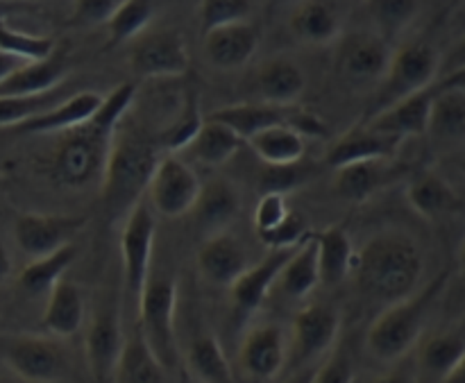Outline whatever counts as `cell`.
Segmentation results:
<instances>
[{
    "mask_svg": "<svg viewBox=\"0 0 465 383\" xmlns=\"http://www.w3.org/2000/svg\"><path fill=\"white\" fill-rule=\"evenodd\" d=\"M136 98L134 82L118 84L109 95H104L103 107L91 121L64 132L54 145L50 162L45 163L48 180L66 191H84L103 186L107 171L109 152H112L114 132L118 123L130 113Z\"/></svg>",
    "mask_w": 465,
    "mask_h": 383,
    "instance_id": "1",
    "label": "cell"
},
{
    "mask_svg": "<svg viewBox=\"0 0 465 383\" xmlns=\"http://www.w3.org/2000/svg\"><path fill=\"white\" fill-rule=\"evenodd\" d=\"M425 257L413 236L381 231L354 257L357 286L368 300L393 307L420 289Z\"/></svg>",
    "mask_w": 465,
    "mask_h": 383,
    "instance_id": "2",
    "label": "cell"
},
{
    "mask_svg": "<svg viewBox=\"0 0 465 383\" xmlns=\"http://www.w3.org/2000/svg\"><path fill=\"white\" fill-rule=\"evenodd\" d=\"M162 157L163 150L159 145V136L153 139L145 127L132 121L127 113L114 132L112 152L100 186L109 216H121L123 211L127 216V211L143 198L141 193L148 189L154 166Z\"/></svg>",
    "mask_w": 465,
    "mask_h": 383,
    "instance_id": "3",
    "label": "cell"
},
{
    "mask_svg": "<svg viewBox=\"0 0 465 383\" xmlns=\"http://www.w3.org/2000/svg\"><path fill=\"white\" fill-rule=\"evenodd\" d=\"M450 272H440L430 284L418 289L411 298L386 307L381 316L372 322L366 334V348L377 361L400 363L409 357L425 331L427 318L434 309L436 300L448 286Z\"/></svg>",
    "mask_w": 465,
    "mask_h": 383,
    "instance_id": "4",
    "label": "cell"
},
{
    "mask_svg": "<svg viewBox=\"0 0 465 383\" xmlns=\"http://www.w3.org/2000/svg\"><path fill=\"white\" fill-rule=\"evenodd\" d=\"M440 73V57L430 44H407L395 50L384 80L375 91V98L368 104L366 121L386 112L400 100H407L420 91L431 89Z\"/></svg>",
    "mask_w": 465,
    "mask_h": 383,
    "instance_id": "5",
    "label": "cell"
},
{
    "mask_svg": "<svg viewBox=\"0 0 465 383\" xmlns=\"http://www.w3.org/2000/svg\"><path fill=\"white\" fill-rule=\"evenodd\" d=\"M175 311H177V284L171 277H150L139 309H136V329L143 336L148 348L163 366V370H173L180 358L175 334Z\"/></svg>",
    "mask_w": 465,
    "mask_h": 383,
    "instance_id": "6",
    "label": "cell"
},
{
    "mask_svg": "<svg viewBox=\"0 0 465 383\" xmlns=\"http://www.w3.org/2000/svg\"><path fill=\"white\" fill-rule=\"evenodd\" d=\"M154 234L157 222L148 200L141 198L127 211L125 225L121 231V259L123 284H125V309L136 318L141 295L150 281V263H153Z\"/></svg>",
    "mask_w": 465,
    "mask_h": 383,
    "instance_id": "7",
    "label": "cell"
},
{
    "mask_svg": "<svg viewBox=\"0 0 465 383\" xmlns=\"http://www.w3.org/2000/svg\"><path fill=\"white\" fill-rule=\"evenodd\" d=\"M3 361L16 379L25 383H59L68 375V357L62 340L45 334H25L9 339Z\"/></svg>",
    "mask_w": 465,
    "mask_h": 383,
    "instance_id": "8",
    "label": "cell"
},
{
    "mask_svg": "<svg viewBox=\"0 0 465 383\" xmlns=\"http://www.w3.org/2000/svg\"><path fill=\"white\" fill-rule=\"evenodd\" d=\"M209 118L223 123V125L230 127L232 132H236V136H239L241 141L252 139L259 132L277 125L293 127V130H298L304 139H307V136H321L322 132H325V123L318 121L316 113L302 112V109L295 107H277V104L268 103L232 104V107L216 109Z\"/></svg>",
    "mask_w": 465,
    "mask_h": 383,
    "instance_id": "9",
    "label": "cell"
},
{
    "mask_svg": "<svg viewBox=\"0 0 465 383\" xmlns=\"http://www.w3.org/2000/svg\"><path fill=\"white\" fill-rule=\"evenodd\" d=\"M341 318L339 313L325 304H312L298 311L291 325V340H289V361L286 370L291 375L302 368L318 366L322 357L336 348L339 339Z\"/></svg>",
    "mask_w": 465,
    "mask_h": 383,
    "instance_id": "10",
    "label": "cell"
},
{
    "mask_svg": "<svg viewBox=\"0 0 465 383\" xmlns=\"http://www.w3.org/2000/svg\"><path fill=\"white\" fill-rule=\"evenodd\" d=\"M148 204L162 218H182L195 209L203 182L177 154H163L148 182Z\"/></svg>",
    "mask_w": 465,
    "mask_h": 383,
    "instance_id": "11",
    "label": "cell"
},
{
    "mask_svg": "<svg viewBox=\"0 0 465 383\" xmlns=\"http://www.w3.org/2000/svg\"><path fill=\"white\" fill-rule=\"evenodd\" d=\"M393 59L391 44L377 32H352L345 34L336 54V73L350 86H371L384 80Z\"/></svg>",
    "mask_w": 465,
    "mask_h": 383,
    "instance_id": "12",
    "label": "cell"
},
{
    "mask_svg": "<svg viewBox=\"0 0 465 383\" xmlns=\"http://www.w3.org/2000/svg\"><path fill=\"white\" fill-rule=\"evenodd\" d=\"M130 68L136 77L145 80H163V77H182L189 73L191 57L184 36L177 30L145 32L132 41Z\"/></svg>",
    "mask_w": 465,
    "mask_h": 383,
    "instance_id": "13",
    "label": "cell"
},
{
    "mask_svg": "<svg viewBox=\"0 0 465 383\" xmlns=\"http://www.w3.org/2000/svg\"><path fill=\"white\" fill-rule=\"evenodd\" d=\"M125 345L123 309L116 302L95 309L84 334L86 368L94 383H112L118 357Z\"/></svg>",
    "mask_w": 465,
    "mask_h": 383,
    "instance_id": "14",
    "label": "cell"
},
{
    "mask_svg": "<svg viewBox=\"0 0 465 383\" xmlns=\"http://www.w3.org/2000/svg\"><path fill=\"white\" fill-rule=\"evenodd\" d=\"M289 361V339L280 325H254L245 331L239 345L241 375L254 383H271L286 370Z\"/></svg>",
    "mask_w": 465,
    "mask_h": 383,
    "instance_id": "15",
    "label": "cell"
},
{
    "mask_svg": "<svg viewBox=\"0 0 465 383\" xmlns=\"http://www.w3.org/2000/svg\"><path fill=\"white\" fill-rule=\"evenodd\" d=\"M86 225L84 216L64 213H21L14 222V241L32 261L54 254L73 243L77 231Z\"/></svg>",
    "mask_w": 465,
    "mask_h": 383,
    "instance_id": "16",
    "label": "cell"
},
{
    "mask_svg": "<svg viewBox=\"0 0 465 383\" xmlns=\"http://www.w3.org/2000/svg\"><path fill=\"white\" fill-rule=\"evenodd\" d=\"M300 248V245H298ZM293 250H275V252L268 254L266 259H262L259 263L250 266L243 275L236 280V284L232 286V309H234V316L239 322H248L259 309L266 302L268 293L275 289L277 277H280L282 268L289 263Z\"/></svg>",
    "mask_w": 465,
    "mask_h": 383,
    "instance_id": "17",
    "label": "cell"
},
{
    "mask_svg": "<svg viewBox=\"0 0 465 383\" xmlns=\"http://www.w3.org/2000/svg\"><path fill=\"white\" fill-rule=\"evenodd\" d=\"M262 34L254 23L243 21L203 34V54L218 71H239L257 54Z\"/></svg>",
    "mask_w": 465,
    "mask_h": 383,
    "instance_id": "18",
    "label": "cell"
},
{
    "mask_svg": "<svg viewBox=\"0 0 465 383\" xmlns=\"http://www.w3.org/2000/svg\"><path fill=\"white\" fill-rule=\"evenodd\" d=\"M198 272L207 284L232 289L241 275L248 270V252L230 231L209 236L198 252Z\"/></svg>",
    "mask_w": 465,
    "mask_h": 383,
    "instance_id": "19",
    "label": "cell"
},
{
    "mask_svg": "<svg viewBox=\"0 0 465 383\" xmlns=\"http://www.w3.org/2000/svg\"><path fill=\"white\" fill-rule=\"evenodd\" d=\"M103 103L104 95L95 93V91H80V93L64 98L62 103L50 107L48 112L39 113V116L30 118L23 125L14 127L12 132L23 136L64 134V132H71L75 127L84 125L86 121H91L98 113V109L103 107Z\"/></svg>",
    "mask_w": 465,
    "mask_h": 383,
    "instance_id": "20",
    "label": "cell"
},
{
    "mask_svg": "<svg viewBox=\"0 0 465 383\" xmlns=\"http://www.w3.org/2000/svg\"><path fill=\"white\" fill-rule=\"evenodd\" d=\"M402 145V141L395 139V136L380 134V132L371 130L366 123L352 127L350 132H345L325 154V166L339 168L350 166V163L359 162H386L389 157H393L395 150Z\"/></svg>",
    "mask_w": 465,
    "mask_h": 383,
    "instance_id": "21",
    "label": "cell"
},
{
    "mask_svg": "<svg viewBox=\"0 0 465 383\" xmlns=\"http://www.w3.org/2000/svg\"><path fill=\"white\" fill-rule=\"evenodd\" d=\"M66 54L54 50L44 62H27L5 82H0V98H35L62 89L66 80Z\"/></svg>",
    "mask_w": 465,
    "mask_h": 383,
    "instance_id": "22",
    "label": "cell"
},
{
    "mask_svg": "<svg viewBox=\"0 0 465 383\" xmlns=\"http://www.w3.org/2000/svg\"><path fill=\"white\" fill-rule=\"evenodd\" d=\"M431 100H434V86L431 89L420 91V93L411 95L407 100H400L393 107H389L386 112L377 113L371 121H363L371 130L380 132V134L395 136L404 143L411 136H422L427 134V127H430V109Z\"/></svg>",
    "mask_w": 465,
    "mask_h": 383,
    "instance_id": "23",
    "label": "cell"
},
{
    "mask_svg": "<svg viewBox=\"0 0 465 383\" xmlns=\"http://www.w3.org/2000/svg\"><path fill=\"white\" fill-rule=\"evenodd\" d=\"M86 304L84 295L73 281L62 280L45 300L44 316H41V329L45 336L64 340L75 336L84 327Z\"/></svg>",
    "mask_w": 465,
    "mask_h": 383,
    "instance_id": "24",
    "label": "cell"
},
{
    "mask_svg": "<svg viewBox=\"0 0 465 383\" xmlns=\"http://www.w3.org/2000/svg\"><path fill=\"white\" fill-rule=\"evenodd\" d=\"M195 221L209 236L223 234L227 227L239 218L241 213V193L232 182L216 177L203 184L200 198L195 202Z\"/></svg>",
    "mask_w": 465,
    "mask_h": 383,
    "instance_id": "25",
    "label": "cell"
},
{
    "mask_svg": "<svg viewBox=\"0 0 465 383\" xmlns=\"http://www.w3.org/2000/svg\"><path fill=\"white\" fill-rule=\"evenodd\" d=\"M257 89L262 103L277 107H295L307 89V75L293 59L277 57L263 64L257 75Z\"/></svg>",
    "mask_w": 465,
    "mask_h": 383,
    "instance_id": "26",
    "label": "cell"
},
{
    "mask_svg": "<svg viewBox=\"0 0 465 383\" xmlns=\"http://www.w3.org/2000/svg\"><path fill=\"white\" fill-rule=\"evenodd\" d=\"M291 32L298 41L307 45H327L341 36V14L336 5L309 0L295 7L291 14Z\"/></svg>",
    "mask_w": 465,
    "mask_h": 383,
    "instance_id": "27",
    "label": "cell"
},
{
    "mask_svg": "<svg viewBox=\"0 0 465 383\" xmlns=\"http://www.w3.org/2000/svg\"><path fill=\"white\" fill-rule=\"evenodd\" d=\"M465 354V336L445 331L422 343L418 352L416 368L420 383H440L457 368Z\"/></svg>",
    "mask_w": 465,
    "mask_h": 383,
    "instance_id": "28",
    "label": "cell"
},
{
    "mask_svg": "<svg viewBox=\"0 0 465 383\" xmlns=\"http://www.w3.org/2000/svg\"><path fill=\"white\" fill-rule=\"evenodd\" d=\"M407 200L411 204L413 211L418 216L427 218V221H439V218L448 216V213L457 211L461 207V200L457 198L452 186L436 172L427 171L420 172L416 180L409 184Z\"/></svg>",
    "mask_w": 465,
    "mask_h": 383,
    "instance_id": "29",
    "label": "cell"
},
{
    "mask_svg": "<svg viewBox=\"0 0 465 383\" xmlns=\"http://www.w3.org/2000/svg\"><path fill=\"white\" fill-rule=\"evenodd\" d=\"M321 284V270H318V243L316 236H309L295 252L291 254L289 263L282 268L277 277V289L289 300H304L313 293Z\"/></svg>",
    "mask_w": 465,
    "mask_h": 383,
    "instance_id": "30",
    "label": "cell"
},
{
    "mask_svg": "<svg viewBox=\"0 0 465 383\" xmlns=\"http://www.w3.org/2000/svg\"><path fill=\"white\" fill-rule=\"evenodd\" d=\"M163 379H166V370L148 348L139 329L125 336V345L118 357L112 383H163Z\"/></svg>",
    "mask_w": 465,
    "mask_h": 383,
    "instance_id": "31",
    "label": "cell"
},
{
    "mask_svg": "<svg viewBox=\"0 0 465 383\" xmlns=\"http://www.w3.org/2000/svg\"><path fill=\"white\" fill-rule=\"evenodd\" d=\"M321 284L339 286L354 270V248L343 227H327L316 236Z\"/></svg>",
    "mask_w": 465,
    "mask_h": 383,
    "instance_id": "32",
    "label": "cell"
},
{
    "mask_svg": "<svg viewBox=\"0 0 465 383\" xmlns=\"http://www.w3.org/2000/svg\"><path fill=\"white\" fill-rule=\"evenodd\" d=\"M248 145L266 166H291L302 162L307 152L304 136L289 125L268 127L248 139Z\"/></svg>",
    "mask_w": 465,
    "mask_h": 383,
    "instance_id": "33",
    "label": "cell"
},
{
    "mask_svg": "<svg viewBox=\"0 0 465 383\" xmlns=\"http://www.w3.org/2000/svg\"><path fill=\"white\" fill-rule=\"evenodd\" d=\"M186 368L198 383H239L216 336H200L189 345Z\"/></svg>",
    "mask_w": 465,
    "mask_h": 383,
    "instance_id": "34",
    "label": "cell"
},
{
    "mask_svg": "<svg viewBox=\"0 0 465 383\" xmlns=\"http://www.w3.org/2000/svg\"><path fill=\"white\" fill-rule=\"evenodd\" d=\"M241 143L243 141L236 136V132H232L230 127L223 125V123L212 121V118H204L203 127L195 134V139L191 141V145L186 148V152L195 159L198 163L209 168L225 166L236 152H239Z\"/></svg>",
    "mask_w": 465,
    "mask_h": 383,
    "instance_id": "35",
    "label": "cell"
},
{
    "mask_svg": "<svg viewBox=\"0 0 465 383\" xmlns=\"http://www.w3.org/2000/svg\"><path fill=\"white\" fill-rule=\"evenodd\" d=\"M386 162H359L336 171L334 189L348 202H366L386 184Z\"/></svg>",
    "mask_w": 465,
    "mask_h": 383,
    "instance_id": "36",
    "label": "cell"
},
{
    "mask_svg": "<svg viewBox=\"0 0 465 383\" xmlns=\"http://www.w3.org/2000/svg\"><path fill=\"white\" fill-rule=\"evenodd\" d=\"M77 248L75 243H71L66 248L57 250L54 254H50V257L30 261L23 268L21 275H18V286L30 295H48L64 280V272L73 266Z\"/></svg>",
    "mask_w": 465,
    "mask_h": 383,
    "instance_id": "37",
    "label": "cell"
},
{
    "mask_svg": "<svg viewBox=\"0 0 465 383\" xmlns=\"http://www.w3.org/2000/svg\"><path fill=\"white\" fill-rule=\"evenodd\" d=\"M465 132V91L436 89L430 109L427 134L436 139H457Z\"/></svg>",
    "mask_w": 465,
    "mask_h": 383,
    "instance_id": "38",
    "label": "cell"
},
{
    "mask_svg": "<svg viewBox=\"0 0 465 383\" xmlns=\"http://www.w3.org/2000/svg\"><path fill=\"white\" fill-rule=\"evenodd\" d=\"M153 16V3H145V0H123V3H118L116 12L107 21L109 48H118V45L130 44V41H136L141 34H145Z\"/></svg>",
    "mask_w": 465,
    "mask_h": 383,
    "instance_id": "39",
    "label": "cell"
},
{
    "mask_svg": "<svg viewBox=\"0 0 465 383\" xmlns=\"http://www.w3.org/2000/svg\"><path fill=\"white\" fill-rule=\"evenodd\" d=\"M203 123L204 118L203 113H200L198 91H189L184 104H182L180 118H175V121L159 134V145H162L163 154H177L180 150L189 148L191 141L195 139V134H198L200 127H203Z\"/></svg>",
    "mask_w": 465,
    "mask_h": 383,
    "instance_id": "40",
    "label": "cell"
},
{
    "mask_svg": "<svg viewBox=\"0 0 465 383\" xmlns=\"http://www.w3.org/2000/svg\"><path fill=\"white\" fill-rule=\"evenodd\" d=\"M0 50L9 54H16L23 62H44L57 50L50 36L27 34V32L14 30L12 25L0 18Z\"/></svg>",
    "mask_w": 465,
    "mask_h": 383,
    "instance_id": "41",
    "label": "cell"
},
{
    "mask_svg": "<svg viewBox=\"0 0 465 383\" xmlns=\"http://www.w3.org/2000/svg\"><path fill=\"white\" fill-rule=\"evenodd\" d=\"M250 14H252V3L248 0H204L198 9L203 34L218 27L250 21Z\"/></svg>",
    "mask_w": 465,
    "mask_h": 383,
    "instance_id": "42",
    "label": "cell"
},
{
    "mask_svg": "<svg viewBox=\"0 0 465 383\" xmlns=\"http://www.w3.org/2000/svg\"><path fill=\"white\" fill-rule=\"evenodd\" d=\"M57 103H62L59 89L53 91V93L35 95V98H0V127L14 130V127L23 125L30 118L48 112Z\"/></svg>",
    "mask_w": 465,
    "mask_h": 383,
    "instance_id": "43",
    "label": "cell"
},
{
    "mask_svg": "<svg viewBox=\"0 0 465 383\" xmlns=\"http://www.w3.org/2000/svg\"><path fill=\"white\" fill-rule=\"evenodd\" d=\"M313 175H316V168L302 162L291 163V166H266V171L259 177V189H262V195L277 193L286 198V193L307 184Z\"/></svg>",
    "mask_w": 465,
    "mask_h": 383,
    "instance_id": "44",
    "label": "cell"
},
{
    "mask_svg": "<svg viewBox=\"0 0 465 383\" xmlns=\"http://www.w3.org/2000/svg\"><path fill=\"white\" fill-rule=\"evenodd\" d=\"M418 9H420V5L411 3V0H380V3H371V14L377 25H380L377 34H381L391 44V36L400 34L416 18Z\"/></svg>",
    "mask_w": 465,
    "mask_h": 383,
    "instance_id": "45",
    "label": "cell"
},
{
    "mask_svg": "<svg viewBox=\"0 0 465 383\" xmlns=\"http://www.w3.org/2000/svg\"><path fill=\"white\" fill-rule=\"evenodd\" d=\"M309 236H312V231H309V227H307V218L300 216V213H295V211H291L289 216L284 218V222H280L275 230H271V231H266V234L259 236V241H262L266 248H271L272 252H275V250L298 248V245H302Z\"/></svg>",
    "mask_w": 465,
    "mask_h": 383,
    "instance_id": "46",
    "label": "cell"
},
{
    "mask_svg": "<svg viewBox=\"0 0 465 383\" xmlns=\"http://www.w3.org/2000/svg\"><path fill=\"white\" fill-rule=\"evenodd\" d=\"M357 372H354L352 357L343 345H336L321 363H318L316 377L312 383H354Z\"/></svg>",
    "mask_w": 465,
    "mask_h": 383,
    "instance_id": "47",
    "label": "cell"
},
{
    "mask_svg": "<svg viewBox=\"0 0 465 383\" xmlns=\"http://www.w3.org/2000/svg\"><path fill=\"white\" fill-rule=\"evenodd\" d=\"M289 213H291V209H289V204H286L284 195L263 193L262 198H259L257 207H254V216H252L254 231H257V236L275 230L280 222H284V218L289 216Z\"/></svg>",
    "mask_w": 465,
    "mask_h": 383,
    "instance_id": "48",
    "label": "cell"
},
{
    "mask_svg": "<svg viewBox=\"0 0 465 383\" xmlns=\"http://www.w3.org/2000/svg\"><path fill=\"white\" fill-rule=\"evenodd\" d=\"M118 0H80L73 5V12L68 16V25L73 27H95L107 25L112 14L116 12Z\"/></svg>",
    "mask_w": 465,
    "mask_h": 383,
    "instance_id": "49",
    "label": "cell"
},
{
    "mask_svg": "<svg viewBox=\"0 0 465 383\" xmlns=\"http://www.w3.org/2000/svg\"><path fill=\"white\" fill-rule=\"evenodd\" d=\"M372 383H420L418 379V368L416 361L413 363H400L395 370L386 372V375L377 377Z\"/></svg>",
    "mask_w": 465,
    "mask_h": 383,
    "instance_id": "50",
    "label": "cell"
},
{
    "mask_svg": "<svg viewBox=\"0 0 465 383\" xmlns=\"http://www.w3.org/2000/svg\"><path fill=\"white\" fill-rule=\"evenodd\" d=\"M461 68H465V36L457 45H454L452 53L445 57V62H440V71H443V75H450V73L454 71H461Z\"/></svg>",
    "mask_w": 465,
    "mask_h": 383,
    "instance_id": "51",
    "label": "cell"
},
{
    "mask_svg": "<svg viewBox=\"0 0 465 383\" xmlns=\"http://www.w3.org/2000/svg\"><path fill=\"white\" fill-rule=\"evenodd\" d=\"M23 64L27 62H23V59L16 57V54H9L5 53V50H0V82L7 80L14 71H18V68L23 66Z\"/></svg>",
    "mask_w": 465,
    "mask_h": 383,
    "instance_id": "52",
    "label": "cell"
},
{
    "mask_svg": "<svg viewBox=\"0 0 465 383\" xmlns=\"http://www.w3.org/2000/svg\"><path fill=\"white\" fill-rule=\"evenodd\" d=\"M436 89H459L465 91V68L461 71H454L450 75H443L439 82H436Z\"/></svg>",
    "mask_w": 465,
    "mask_h": 383,
    "instance_id": "53",
    "label": "cell"
},
{
    "mask_svg": "<svg viewBox=\"0 0 465 383\" xmlns=\"http://www.w3.org/2000/svg\"><path fill=\"white\" fill-rule=\"evenodd\" d=\"M316 370L318 366H309V368H302V370L293 372V375L289 377L284 383H312L313 377H316Z\"/></svg>",
    "mask_w": 465,
    "mask_h": 383,
    "instance_id": "54",
    "label": "cell"
},
{
    "mask_svg": "<svg viewBox=\"0 0 465 383\" xmlns=\"http://www.w3.org/2000/svg\"><path fill=\"white\" fill-rule=\"evenodd\" d=\"M440 383H465V354L461 361L457 363V368H454V370L450 372V375Z\"/></svg>",
    "mask_w": 465,
    "mask_h": 383,
    "instance_id": "55",
    "label": "cell"
},
{
    "mask_svg": "<svg viewBox=\"0 0 465 383\" xmlns=\"http://www.w3.org/2000/svg\"><path fill=\"white\" fill-rule=\"evenodd\" d=\"M9 272H12V261H9L7 250H5L3 241H0V281L7 280Z\"/></svg>",
    "mask_w": 465,
    "mask_h": 383,
    "instance_id": "56",
    "label": "cell"
},
{
    "mask_svg": "<svg viewBox=\"0 0 465 383\" xmlns=\"http://www.w3.org/2000/svg\"><path fill=\"white\" fill-rule=\"evenodd\" d=\"M459 266H461V272L465 275V241L461 245V252H459Z\"/></svg>",
    "mask_w": 465,
    "mask_h": 383,
    "instance_id": "57",
    "label": "cell"
},
{
    "mask_svg": "<svg viewBox=\"0 0 465 383\" xmlns=\"http://www.w3.org/2000/svg\"><path fill=\"white\" fill-rule=\"evenodd\" d=\"M0 383H16L12 377H0Z\"/></svg>",
    "mask_w": 465,
    "mask_h": 383,
    "instance_id": "58",
    "label": "cell"
},
{
    "mask_svg": "<svg viewBox=\"0 0 465 383\" xmlns=\"http://www.w3.org/2000/svg\"><path fill=\"white\" fill-rule=\"evenodd\" d=\"M461 171H463V175H465V159H463V163H461Z\"/></svg>",
    "mask_w": 465,
    "mask_h": 383,
    "instance_id": "59",
    "label": "cell"
}]
</instances>
